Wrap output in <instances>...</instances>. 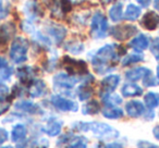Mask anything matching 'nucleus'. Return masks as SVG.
I'll return each mask as SVG.
<instances>
[{
	"label": "nucleus",
	"instance_id": "nucleus-1",
	"mask_svg": "<svg viewBox=\"0 0 159 148\" xmlns=\"http://www.w3.org/2000/svg\"><path fill=\"white\" fill-rule=\"evenodd\" d=\"M119 55L120 52L116 50L112 45H106L102 47L92 60L95 71L99 74H102L112 69L113 64H116V61L119 58Z\"/></svg>",
	"mask_w": 159,
	"mask_h": 148
},
{
	"label": "nucleus",
	"instance_id": "nucleus-2",
	"mask_svg": "<svg viewBox=\"0 0 159 148\" xmlns=\"http://www.w3.org/2000/svg\"><path fill=\"white\" fill-rule=\"evenodd\" d=\"M73 128H76L77 131L82 132H92L98 138L104 139H112L117 138L119 136V132L108 125L106 123H100V122H81V123L73 124Z\"/></svg>",
	"mask_w": 159,
	"mask_h": 148
},
{
	"label": "nucleus",
	"instance_id": "nucleus-3",
	"mask_svg": "<svg viewBox=\"0 0 159 148\" xmlns=\"http://www.w3.org/2000/svg\"><path fill=\"white\" fill-rule=\"evenodd\" d=\"M29 42L23 37H16L10 49V58L14 63H23L27 60Z\"/></svg>",
	"mask_w": 159,
	"mask_h": 148
},
{
	"label": "nucleus",
	"instance_id": "nucleus-4",
	"mask_svg": "<svg viewBox=\"0 0 159 148\" xmlns=\"http://www.w3.org/2000/svg\"><path fill=\"white\" fill-rule=\"evenodd\" d=\"M62 66L71 75H83L87 73V64L83 60H74L68 56L62 59Z\"/></svg>",
	"mask_w": 159,
	"mask_h": 148
},
{
	"label": "nucleus",
	"instance_id": "nucleus-5",
	"mask_svg": "<svg viewBox=\"0 0 159 148\" xmlns=\"http://www.w3.org/2000/svg\"><path fill=\"white\" fill-rule=\"evenodd\" d=\"M108 29L107 19L102 12H97L92 20V35L94 38H104Z\"/></svg>",
	"mask_w": 159,
	"mask_h": 148
},
{
	"label": "nucleus",
	"instance_id": "nucleus-6",
	"mask_svg": "<svg viewBox=\"0 0 159 148\" xmlns=\"http://www.w3.org/2000/svg\"><path fill=\"white\" fill-rule=\"evenodd\" d=\"M136 33V26H133V25H119L111 29V35L118 40H126Z\"/></svg>",
	"mask_w": 159,
	"mask_h": 148
},
{
	"label": "nucleus",
	"instance_id": "nucleus-7",
	"mask_svg": "<svg viewBox=\"0 0 159 148\" xmlns=\"http://www.w3.org/2000/svg\"><path fill=\"white\" fill-rule=\"evenodd\" d=\"M51 102H52V105L56 108L61 111H73V112H75L79 109V106H77V104L75 101L60 97V96H52L51 97Z\"/></svg>",
	"mask_w": 159,
	"mask_h": 148
},
{
	"label": "nucleus",
	"instance_id": "nucleus-8",
	"mask_svg": "<svg viewBox=\"0 0 159 148\" xmlns=\"http://www.w3.org/2000/svg\"><path fill=\"white\" fill-rule=\"evenodd\" d=\"M77 80L75 78L68 74L59 73L53 78V84L57 88H63V89H70L76 84Z\"/></svg>",
	"mask_w": 159,
	"mask_h": 148
},
{
	"label": "nucleus",
	"instance_id": "nucleus-9",
	"mask_svg": "<svg viewBox=\"0 0 159 148\" xmlns=\"http://www.w3.org/2000/svg\"><path fill=\"white\" fill-rule=\"evenodd\" d=\"M141 24L144 29L148 31H154L159 25V16L155 11H148L147 13L144 14Z\"/></svg>",
	"mask_w": 159,
	"mask_h": 148
},
{
	"label": "nucleus",
	"instance_id": "nucleus-10",
	"mask_svg": "<svg viewBox=\"0 0 159 148\" xmlns=\"http://www.w3.org/2000/svg\"><path fill=\"white\" fill-rule=\"evenodd\" d=\"M120 83L119 75H109L102 81V93L109 95L112 93Z\"/></svg>",
	"mask_w": 159,
	"mask_h": 148
},
{
	"label": "nucleus",
	"instance_id": "nucleus-11",
	"mask_svg": "<svg viewBox=\"0 0 159 148\" xmlns=\"http://www.w3.org/2000/svg\"><path fill=\"white\" fill-rule=\"evenodd\" d=\"M150 74H152V72H150L149 69L141 66V68H136V69H133V70L128 71V72L125 73V78H126V80L135 82V81L144 78L147 75H150Z\"/></svg>",
	"mask_w": 159,
	"mask_h": 148
},
{
	"label": "nucleus",
	"instance_id": "nucleus-12",
	"mask_svg": "<svg viewBox=\"0 0 159 148\" xmlns=\"http://www.w3.org/2000/svg\"><path fill=\"white\" fill-rule=\"evenodd\" d=\"M125 111L128 112V114L132 118H139L145 111L144 108V105L141 101H137V100H132V101H129L125 105Z\"/></svg>",
	"mask_w": 159,
	"mask_h": 148
},
{
	"label": "nucleus",
	"instance_id": "nucleus-13",
	"mask_svg": "<svg viewBox=\"0 0 159 148\" xmlns=\"http://www.w3.org/2000/svg\"><path fill=\"white\" fill-rule=\"evenodd\" d=\"M16 32V27L12 23H7L0 27V45H6Z\"/></svg>",
	"mask_w": 159,
	"mask_h": 148
},
{
	"label": "nucleus",
	"instance_id": "nucleus-14",
	"mask_svg": "<svg viewBox=\"0 0 159 148\" xmlns=\"http://www.w3.org/2000/svg\"><path fill=\"white\" fill-rule=\"evenodd\" d=\"M45 88H46V84L42 80H33V82L30 84L29 93L34 98L40 97L44 94Z\"/></svg>",
	"mask_w": 159,
	"mask_h": 148
},
{
	"label": "nucleus",
	"instance_id": "nucleus-15",
	"mask_svg": "<svg viewBox=\"0 0 159 148\" xmlns=\"http://www.w3.org/2000/svg\"><path fill=\"white\" fill-rule=\"evenodd\" d=\"M34 71L31 66H22L18 70V78L24 84H31L33 82Z\"/></svg>",
	"mask_w": 159,
	"mask_h": 148
},
{
	"label": "nucleus",
	"instance_id": "nucleus-16",
	"mask_svg": "<svg viewBox=\"0 0 159 148\" xmlns=\"http://www.w3.org/2000/svg\"><path fill=\"white\" fill-rule=\"evenodd\" d=\"M62 128V123L59 121H56V120H51L49 121L46 125L44 126L43 131L46 133L49 136H57L60 132H61Z\"/></svg>",
	"mask_w": 159,
	"mask_h": 148
},
{
	"label": "nucleus",
	"instance_id": "nucleus-17",
	"mask_svg": "<svg viewBox=\"0 0 159 148\" xmlns=\"http://www.w3.org/2000/svg\"><path fill=\"white\" fill-rule=\"evenodd\" d=\"M148 45H149V40H148V38L146 37L145 35H143V34H141V35H139L137 37H135L134 39H132V42L130 43V46L137 51L145 50L148 47Z\"/></svg>",
	"mask_w": 159,
	"mask_h": 148
},
{
	"label": "nucleus",
	"instance_id": "nucleus-18",
	"mask_svg": "<svg viewBox=\"0 0 159 148\" xmlns=\"http://www.w3.org/2000/svg\"><path fill=\"white\" fill-rule=\"evenodd\" d=\"M121 93L124 97H134V96H139L143 93V89L135 84H126L122 87Z\"/></svg>",
	"mask_w": 159,
	"mask_h": 148
},
{
	"label": "nucleus",
	"instance_id": "nucleus-19",
	"mask_svg": "<svg viewBox=\"0 0 159 148\" xmlns=\"http://www.w3.org/2000/svg\"><path fill=\"white\" fill-rule=\"evenodd\" d=\"M26 136V128L23 124H16L11 132V139L13 141H21Z\"/></svg>",
	"mask_w": 159,
	"mask_h": 148
},
{
	"label": "nucleus",
	"instance_id": "nucleus-20",
	"mask_svg": "<svg viewBox=\"0 0 159 148\" xmlns=\"http://www.w3.org/2000/svg\"><path fill=\"white\" fill-rule=\"evenodd\" d=\"M102 115L107 119H120L123 117V110L120 108H116L113 106H108L104 109Z\"/></svg>",
	"mask_w": 159,
	"mask_h": 148
},
{
	"label": "nucleus",
	"instance_id": "nucleus-21",
	"mask_svg": "<svg viewBox=\"0 0 159 148\" xmlns=\"http://www.w3.org/2000/svg\"><path fill=\"white\" fill-rule=\"evenodd\" d=\"M16 108L19 110L25 111L29 113H40V109L37 105L30 101H20L16 105Z\"/></svg>",
	"mask_w": 159,
	"mask_h": 148
},
{
	"label": "nucleus",
	"instance_id": "nucleus-22",
	"mask_svg": "<svg viewBox=\"0 0 159 148\" xmlns=\"http://www.w3.org/2000/svg\"><path fill=\"white\" fill-rule=\"evenodd\" d=\"M141 16V8H139L137 6L130 3L126 7L125 13H124V19L129 21H135L139 19V16Z\"/></svg>",
	"mask_w": 159,
	"mask_h": 148
},
{
	"label": "nucleus",
	"instance_id": "nucleus-23",
	"mask_svg": "<svg viewBox=\"0 0 159 148\" xmlns=\"http://www.w3.org/2000/svg\"><path fill=\"white\" fill-rule=\"evenodd\" d=\"M49 33L53 36V38L56 39L57 43H60L64 38L66 34V31L63 26H60V25H55V26H51L49 29Z\"/></svg>",
	"mask_w": 159,
	"mask_h": 148
},
{
	"label": "nucleus",
	"instance_id": "nucleus-24",
	"mask_svg": "<svg viewBox=\"0 0 159 148\" xmlns=\"http://www.w3.org/2000/svg\"><path fill=\"white\" fill-rule=\"evenodd\" d=\"M144 100H145L146 106H147L149 109L156 108V107H158V105H159V94L152 93V92L147 93L145 95Z\"/></svg>",
	"mask_w": 159,
	"mask_h": 148
},
{
	"label": "nucleus",
	"instance_id": "nucleus-25",
	"mask_svg": "<svg viewBox=\"0 0 159 148\" xmlns=\"http://www.w3.org/2000/svg\"><path fill=\"white\" fill-rule=\"evenodd\" d=\"M122 7L121 3H115V5L111 7L110 11H109V16L113 22H118L122 19Z\"/></svg>",
	"mask_w": 159,
	"mask_h": 148
},
{
	"label": "nucleus",
	"instance_id": "nucleus-26",
	"mask_svg": "<svg viewBox=\"0 0 159 148\" xmlns=\"http://www.w3.org/2000/svg\"><path fill=\"white\" fill-rule=\"evenodd\" d=\"M98 111H99V105L96 100H92V101L87 102L82 108L83 114H96V113H98Z\"/></svg>",
	"mask_w": 159,
	"mask_h": 148
},
{
	"label": "nucleus",
	"instance_id": "nucleus-27",
	"mask_svg": "<svg viewBox=\"0 0 159 148\" xmlns=\"http://www.w3.org/2000/svg\"><path fill=\"white\" fill-rule=\"evenodd\" d=\"M77 93H79L80 100H86L92 96L93 89H92V87L89 86V85H82V86L79 88Z\"/></svg>",
	"mask_w": 159,
	"mask_h": 148
},
{
	"label": "nucleus",
	"instance_id": "nucleus-28",
	"mask_svg": "<svg viewBox=\"0 0 159 148\" xmlns=\"http://www.w3.org/2000/svg\"><path fill=\"white\" fill-rule=\"evenodd\" d=\"M143 55H137V53H133V55H129L122 60V65H131L133 63H136L143 60Z\"/></svg>",
	"mask_w": 159,
	"mask_h": 148
},
{
	"label": "nucleus",
	"instance_id": "nucleus-29",
	"mask_svg": "<svg viewBox=\"0 0 159 148\" xmlns=\"http://www.w3.org/2000/svg\"><path fill=\"white\" fill-rule=\"evenodd\" d=\"M87 139L84 137H76L70 141L69 148H86Z\"/></svg>",
	"mask_w": 159,
	"mask_h": 148
},
{
	"label": "nucleus",
	"instance_id": "nucleus-30",
	"mask_svg": "<svg viewBox=\"0 0 159 148\" xmlns=\"http://www.w3.org/2000/svg\"><path fill=\"white\" fill-rule=\"evenodd\" d=\"M11 75H12V69L11 68L5 66V68L0 69V82H2V81H8Z\"/></svg>",
	"mask_w": 159,
	"mask_h": 148
},
{
	"label": "nucleus",
	"instance_id": "nucleus-31",
	"mask_svg": "<svg viewBox=\"0 0 159 148\" xmlns=\"http://www.w3.org/2000/svg\"><path fill=\"white\" fill-rule=\"evenodd\" d=\"M10 108V100L8 99H0V114H3L7 112Z\"/></svg>",
	"mask_w": 159,
	"mask_h": 148
},
{
	"label": "nucleus",
	"instance_id": "nucleus-32",
	"mask_svg": "<svg viewBox=\"0 0 159 148\" xmlns=\"http://www.w3.org/2000/svg\"><path fill=\"white\" fill-rule=\"evenodd\" d=\"M105 101L109 102L108 106H113V104H121V98L119 96L115 95V96H107V98L105 99Z\"/></svg>",
	"mask_w": 159,
	"mask_h": 148
},
{
	"label": "nucleus",
	"instance_id": "nucleus-33",
	"mask_svg": "<svg viewBox=\"0 0 159 148\" xmlns=\"http://www.w3.org/2000/svg\"><path fill=\"white\" fill-rule=\"evenodd\" d=\"M8 94H9V88L8 86H6L5 84L0 82V99H5L7 98Z\"/></svg>",
	"mask_w": 159,
	"mask_h": 148
},
{
	"label": "nucleus",
	"instance_id": "nucleus-34",
	"mask_svg": "<svg viewBox=\"0 0 159 148\" xmlns=\"http://www.w3.org/2000/svg\"><path fill=\"white\" fill-rule=\"evenodd\" d=\"M8 138H9V133H8V131L5 130V128H0V145L3 144L5 141H7Z\"/></svg>",
	"mask_w": 159,
	"mask_h": 148
},
{
	"label": "nucleus",
	"instance_id": "nucleus-35",
	"mask_svg": "<svg viewBox=\"0 0 159 148\" xmlns=\"http://www.w3.org/2000/svg\"><path fill=\"white\" fill-rule=\"evenodd\" d=\"M96 148H123V146L121 144H98Z\"/></svg>",
	"mask_w": 159,
	"mask_h": 148
},
{
	"label": "nucleus",
	"instance_id": "nucleus-36",
	"mask_svg": "<svg viewBox=\"0 0 159 148\" xmlns=\"http://www.w3.org/2000/svg\"><path fill=\"white\" fill-rule=\"evenodd\" d=\"M61 8L64 12H69L71 10L70 0H61Z\"/></svg>",
	"mask_w": 159,
	"mask_h": 148
},
{
	"label": "nucleus",
	"instance_id": "nucleus-37",
	"mask_svg": "<svg viewBox=\"0 0 159 148\" xmlns=\"http://www.w3.org/2000/svg\"><path fill=\"white\" fill-rule=\"evenodd\" d=\"M150 75H152V74H150ZM150 75H147L146 78H144V85H145V86H154L155 85L154 78Z\"/></svg>",
	"mask_w": 159,
	"mask_h": 148
},
{
	"label": "nucleus",
	"instance_id": "nucleus-38",
	"mask_svg": "<svg viewBox=\"0 0 159 148\" xmlns=\"http://www.w3.org/2000/svg\"><path fill=\"white\" fill-rule=\"evenodd\" d=\"M150 48H152V52H156V51H158V52H159V37L158 38H155V39L152 40Z\"/></svg>",
	"mask_w": 159,
	"mask_h": 148
},
{
	"label": "nucleus",
	"instance_id": "nucleus-39",
	"mask_svg": "<svg viewBox=\"0 0 159 148\" xmlns=\"http://www.w3.org/2000/svg\"><path fill=\"white\" fill-rule=\"evenodd\" d=\"M143 144L145 146H143L141 143L139 144V148H158V146L154 145V144H150V143H146V141H143Z\"/></svg>",
	"mask_w": 159,
	"mask_h": 148
},
{
	"label": "nucleus",
	"instance_id": "nucleus-40",
	"mask_svg": "<svg viewBox=\"0 0 159 148\" xmlns=\"http://www.w3.org/2000/svg\"><path fill=\"white\" fill-rule=\"evenodd\" d=\"M136 1L142 6V7H148L150 3V0H136Z\"/></svg>",
	"mask_w": 159,
	"mask_h": 148
},
{
	"label": "nucleus",
	"instance_id": "nucleus-41",
	"mask_svg": "<svg viewBox=\"0 0 159 148\" xmlns=\"http://www.w3.org/2000/svg\"><path fill=\"white\" fill-rule=\"evenodd\" d=\"M152 133H154V136L159 141V126H156L154 128V131H152Z\"/></svg>",
	"mask_w": 159,
	"mask_h": 148
},
{
	"label": "nucleus",
	"instance_id": "nucleus-42",
	"mask_svg": "<svg viewBox=\"0 0 159 148\" xmlns=\"http://www.w3.org/2000/svg\"><path fill=\"white\" fill-rule=\"evenodd\" d=\"M5 66H7V61H6V59L0 57V69L5 68Z\"/></svg>",
	"mask_w": 159,
	"mask_h": 148
},
{
	"label": "nucleus",
	"instance_id": "nucleus-43",
	"mask_svg": "<svg viewBox=\"0 0 159 148\" xmlns=\"http://www.w3.org/2000/svg\"><path fill=\"white\" fill-rule=\"evenodd\" d=\"M154 7H155V9L158 10V12H159V0H155V1H154Z\"/></svg>",
	"mask_w": 159,
	"mask_h": 148
},
{
	"label": "nucleus",
	"instance_id": "nucleus-44",
	"mask_svg": "<svg viewBox=\"0 0 159 148\" xmlns=\"http://www.w3.org/2000/svg\"><path fill=\"white\" fill-rule=\"evenodd\" d=\"M157 76H158V78H159V65L157 66Z\"/></svg>",
	"mask_w": 159,
	"mask_h": 148
},
{
	"label": "nucleus",
	"instance_id": "nucleus-45",
	"mask_svg": "<svg viewBox=\"0 0 159 148\" xmlns=\"http://www.w3.org/2000/svg\"><path fill=\"white\" fill-rule=\"evenodd\" d=\"M1 148H13L12 146H6V147H1Z\"/></svg>",
	"mask_w": 159,
	"mask_h": 148
},
{
	"label": "nucleus",
	"instance_id": "nucleus-46",
	"mask_svg": "<svg viewBox=\"0 0 159 148\" xmlns=\"http://www.w3.org/2000/svg\"><path fill=\"white\" fill-rule=\"evenodd\" d=\"M156 57H157V60H159V52H158V55H157Z\"/></svg>",
	"mask_w": 159,
	"mask_h": 148
}]
</instances>
